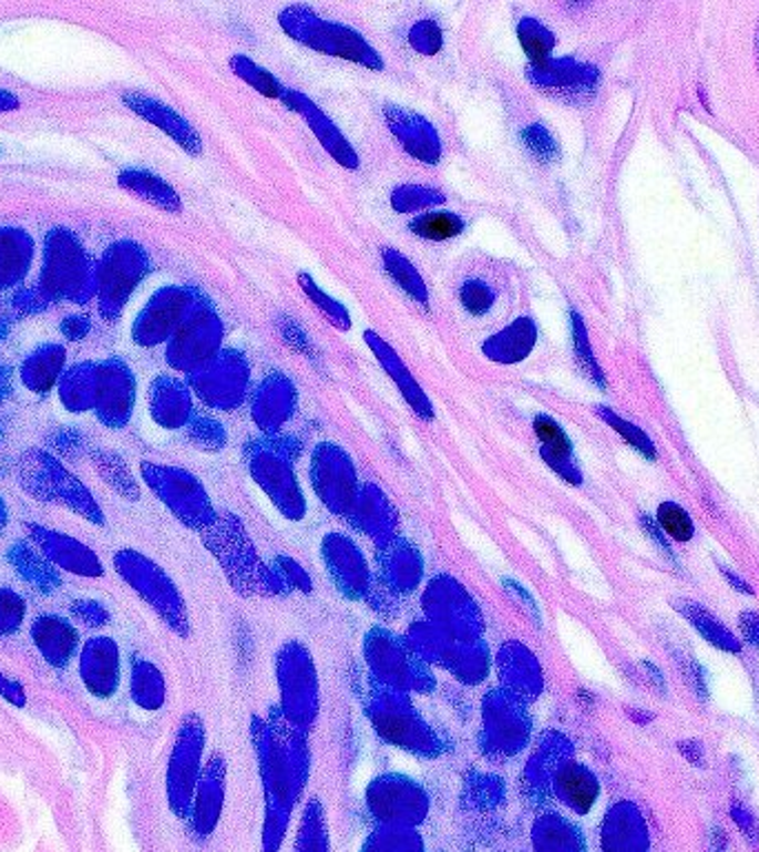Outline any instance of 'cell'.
<instances>
[{"instance_id": "1", "label": "cell", "mask_w": 759, "mask_h": 852, "mask_svg": "<svg viewBox=\"0 0 759 852\" xmlns=\"http://www.w3.org/2000/svg\"><path fill=\"white\" fill-rule=\"evenodd\" d=\"M39 287L54 302L85 307L96 298V260L70 227L45 234Z\"/></svg>"}, {"instance_id": "2", "label": "cell", "mask_w": 759, "mask_h": 852, "mask_svg": "<svg viewBox=\"0 0 759 852\" xmlns=\"http://www.w3.org/2000/svg\"><path fill=\"white\" fill-rule=\"evenodd\" d=\"M278 23L289 39L311 52L342 59L373 72L384 68L378 50L360 32L345 23L320 17L309 6H287L278 14Z\"/></svg>"}, {"instance_id": "3", "label": "cell", "mask_w": 759, "mask_h": 852, "mask_svg": "<svg viewBox=\"0 0 759 852\" xmlns=\"http://www.w3.org/2000/svg\"><path fill=\"white\" fill-rule=\"evenodd\" d=\"M150 271L152 258L141 243L130 238L112 243L96 263V300L101 318L119 322Z\"/></svg>"}, {"instance_id": "4", "label": "cell", "mask_w": 759, "mask_h": 852, "mask_svg": "<svg viewBox=\"0 0 759 852\" xmlns=\"http://www.w3.org/2000/svg\"><path fill=\"white\" fill-rule=\"evenodd\" d=\"M223 320L214 302H209L201 291H196L185 320L167 342V365L174 371H183L189 376L223 351Z\"/></svg>"}, {"instance_id": "5", "label": "cell", "mask_w": 759, "mask_h": 852, "mask_svg": "<svg viewBox=\"0 0 759 852\" xmlns=\"http://www.w3.org/2000/svg\"><path fill=\"white\" fill-rule=\"evenodd\" d=\"M21 484L39 500L61 502L83 517L103 522L101 509L83 482L72 475L59 460L43 451H28L21 460Z\"/></svg>"}, {"instance_id": "6", "label": "cell", "mask_w": 759, "mask_h": 852, "mask_svg": "<svg viewBox=\"0 0 759 852\" xmlns=\"http://www.w3.org/2000/svg\"><path fill=\"white\" fill-rule=\"evenodd\" d=\"M194 393L216 411L236 409L249 387V362L238 351H220L216 358L189 373Z\"/></svg>"}, {"instance_id": "7", "label": "cell", "mask_w": 759, "mask_h": 852, "mask_svg": "<svg viewBox=\"0 0 759 852\" xmlns=\"http://www.w3.org/2000/svg\"><path fill=\"white\" fill-rule=\"evenodd\" d=\"M143 478L152 491L189 526H205L214 520L207 491L196 475L174 466L143 464Z\"/></svg>"}, {"instance_id": "8", "label": "cell", "mask_w": 759, "mask_h": 852, "mask_svg": "<svg viewBox=\"0 0 759 852\" xmlns=\"http://www.w3.org/2000/svg\"><path fill=\"white\" fill-rule=\"evenodd\" d=\"M196 289L170 285L158 289L150 302L141 309L132 325V340L143 349H154L158 345H167L181 322L185 320Z\"/></svg>"}, {"instance_id": "9", "label": "cell", "mask_w": 759, "mask_h": 852, "mask_svg": "<svg viewBox=\"0 0 759 852\" xmlns=\"http://www.w3.org/2000/svg\"><path fill=\"white\" fill-rule=\"evenodd\" d=\"M136 404V376L127 360L112 356L96 362V404L94 411L110 429H123Z\"/></svg>"}, {"instance_id": "10", "label": "cell", "mask_w": 759, "mask_h": 852, "mask_svg": "<svg viewBox=\"0 0 759 852\" xmlns=\"http://www.w3.org/2000/svg\"><path fill=\"white\" fill-rule=\"evenodd\" d=\"M249 469L254 480L265 489V493L276 502V506L289 520H300L305 513V497L296 480L291 460L274 446H254L249 458Z\"/></svg>"}, {"instance_id": "11", "label": "cell", "mask_w": 759, "mask_h": 852, "mask_svg": "<svg viewBox=\"0 0 759 852\" xmlns=\"http://www.w3.org/2000/svg\"><path fill=\"white\" fill-rule=\"evenodd\" d=\"M311 482L320 500L336 513H347L358 497V478L351 458L336 444H320L314 451Z\"/></svg>"}, {"instance_id": "12", "label": "cell", "mask_w": 759, "mask_h": 852, "mask_svg": "<svg viewBox=\"0 0 759 852\" xmlns=\"http://www.w3.org/2000/svg\"><path fill=\"white\" fill-rule=\"evenodd\" d=\"M384 121L400 147L424 165H438L442 158V141L438 130L420 114L398 105L384 107Z\"/></svg>"}, {"instance_id": "13", "label": "cell", "mask_w": 759, "mask_h": 852, "mask_svg": "<svg viewBox=\"0 0 759 852\" xmlns=\"http://www.w3.org/2000/svg\"><path fill=\"white\" fill-rule=\"evenodd\" d=\"M283 103L296 112L298 116L305 119V123L309 125V130L314 132V136L320 141V145L327 150V154L338 163L342 165L345 170H358L360 165V158L356 154V150L351 147L349 138L340 132V127L309 99L305 96L302 92L298 90H287Z\"/></svg>"}, {"instance_id": "14", "label": "cell", "mask_w": 759, "mask_h": 852, "mask_svg": "<svg viewBox=\"0 0 759 852\" xmlns=\"http://www.w3.org/2000/svg\"><path fill=\"white\" fill-rule=\"evenodd\" d=\"M526 79L535 88L562 99H577L597 88V70L575 59H551L542 65H529Z\"/></svg>"}, {"instance_id": "15", "label": "cell", "mask_w": 759, "mask_h": 852, "mask_svg": "<svg viewBox=\"0 0 759 852\" xmlns=\"http://www.w3.org/2000/svg\"><path fill=\"white\" fill-rule=\"evenodd\" d=\"M123 103L130 112H134L136 116H141L143 121H147L150 125L158 127L163 134H167L178 147H183L187 154L192 156H198L203 152V138L201 134L194 130V125L183 119L174 107L165 105L163 101L158 99H152L147 94H141V92H127L123 96Z\"/></svg>"}, {"instance_id": "16", "label": "cell", "mask_w": 759, "mask_h": 852, "mask_svg": "<svg viewBox=\"0 0 759 852\" xmlns=\"http://www.w3.org/2000/svg\"><path fill=\"white\" fill-rule=\"evenodd\" d=\"M296 387L285 373H269L256 389L252 415L265 433H276L296 411Z\"/></svg>"}, {"instance_id": "17", "label": "cell", "mask_w": 759, "mask_h": 852, "mask_svg": "<svg viewBox=\"0 0 759 852\" xmlns=\"http://www.w3.org/2000/svg\"><path fill=\"white\" fill-rule=\"evenodd\" d=\"M365 342L367 347L373 351L376 360L380 362V367L389 373V378L393 380V384L398 387V391L402 393V398L409 402V407L413 409V413L429 422L435 418V411H433V404L429 400V396L422 391V387L416 382V378L411 376L409 367L402 362V358L396 353V349L382 340L376 331L367 329L365 331Z\"/></svg>"}, {"instance_id": "18", "label": "cell", "mask_w": 759, "mask_h": 852, "mask_svg": "<svg viewBox=\"0 0 759 852\" xmlns=\"http://www.w3.org/2000/svg\"><path fill=\"white\" fill-rule=\"evenodd\" d=\"M203 743H205V728L198 721V717L192 715L183 723V728H181V735H178V741H176V750H174V757H172L170 790H172L174 803L176 801H187V797H189V792L194 788L198 763H201Z\"/></svg>"}, {"instance_id": "19", "label": "cell", "mask_w": 759, "mask_h": 852, "mask_svg": "<svg viewBox=\"0 0 759 852\" xmlns=\"http://www.w3.org/2000/svg\"><path fill=\"white\" fill-rule=\"evenodd\" d=\"M37 258V240L23 227H0V291L21 289Z\"/></svg>"}, {"instance_id": "20", "label": "cell", "mask_w": 759, "mask_h": 852, "mask_svg": "<svg viewBox=\"0 0 759 852\" xmlns=\"http://www.w3.org/2000/svg\"><path fill=\"white\" fill-rule=\"evenodd\" d=\"M150 411L163 429H183L194 418L189 387L174 376H158L150 387Z\"/></svg>"}, {"instance_id": "21", "label": "cell", "mask_w": 759, "mask_h": 852, "mask_svg": "<svg viewBox=\"0 0 759 852\" xmlns=\"http://www.w3.org/2000/svg\"><path fill=\"white\" fill-rule=\"evenodd\" d=\"M68 369V349L61 342H43L32 349L19 367V378L28 391L45 396L59 387Z\"/></svg>"}, {"instance_id": "22", "label": "cell", "mask_w": 759, "mask_h": 852, "mask_svg": "<svg viewBox=\"0 0 759 852\" xmlns=\"http://www.w3.org/2000/svg\"><path fill=\"white\" fill-rule=\"evenodd\" d=\"M533 431L540 440L542 460L568 484H582V473L573 460V444L564 429L551 415H535Z\"/></svg>"}, {"instance_id": "23", "label": "cell", "mask_w": 759, "mask_h": 852, "mask_svg": "<svg viewBox=\"0 0 759 852\" xmlns=\"http://www.w3.org/2000/svg\"><path fill=\"white\" fill-rule=\"evenodd\" d=\"M537 342V325L533 318H517L502 331L486 338L482 353L498 365H515L529 358Z\"/></svg>"}, {"instance_id": "24", "label": "cell", "mask_w": 759, "mask_h": 852, "mask_svg": "<svg viewBox=\"0 0 759 852\" xmlns=\"http://www.w3.org/2000/svg\"><path fill=\"white\" fill-rule=\"evenodd\" d=\"M119 187L167 214H178L183 209L178 192L154 172L136 167L123 170L119 174Z\"/></svg>"}, {"instance_id": "25", "label": "cell", "mask_w": 759, "mask_h": 852, "mask_svg": "<svg viewBox=\"0 0 759 852\" xmlns=\"http://www.w3.org/2000/svg\"><path fill=\"white\" fill-rule=\"evenodd\" d=\"M59 398L72 413L94 411L96 404V362H76L59 380Z\"/></svg>"}, {"instance_id": "26", "label": "cell", "mask_w": 759, "mask_h": 852, "mask_svg": "<svg viewBox=\"0 0 759 852\" xmlns=\"http://www.w3.org/2000/svg\"><path fill=\"white\" fill-rule=\"evenodd\" d=\"M673 608L679 615H684L697 628V633L706 641H710L715 648L726 650V653H739L741 650V641L701 604H697L693 599H673Z\"/></svg>"}, {"instance_id": "27", "label": "cell", "mask_w": 759, "mask_h": 852, "mask_svg": "<svg viewBox=\"0 0 759 852\" xmlns=\"http://www.w3.org/2000/svg\"><path fill=\"white\" fill-rule=\"evenodd\" d=\"M48 661L65 666L76 646V630L61 617H41L32 630Z\"/></svg>"}, {"instance_id": "28", "label": "cell", "mask_w": 759, "mask_h": 852, "mask_svg": "<svg viewBox=\"0 0 759 852\" xmlns=\"http://www.w3.org/2000/svg\"><path fill=\"white\" fill-rule=\"evenodd\" d=\"M555 783H557V790L562 794V799L577 812H586L595 799H597V792H599V786H597V779L595 774H591L584 766L579 763H566L557 777H555Z\"/></svg>"}, {"instance_id": "29", "label": "cell", "mask_w": 759, "mask_h": 852, "mask_svg": "<svg viewBox=\"0 0 759 852\" xmlns=\"http://www.w3.org/2000/svg\"><path fill=\"white\" fill-rule=\"evenodd\" d=\"M466 229V220L447 209H431L424 214H418L409 223V232L422 240H433V243H444L451 238L462 236Z\"/></svg>"}, {"instance_id": "30", "label": "cell", "mask_w": 759, "mask_h": 852, "mask_svg": "<svg viewBox=\"0 0 759 852\" xmlns=\"http://www.w3.org/2000/svg\"><path fill=\"white\" fill-rule=\"evenodd\" d=\"M382 263H384V269L387 274L391 276V280L418 305L427 307L429 305V289H427V283L424 278L420 276V271L416 269V265L404 256L400 254L398 249H391L387 247L382 252Z\"/></svg>"}, {"instance_id": "31", "label": "cell", "mask_w": 759, "mask_h": 852, "mask_svg": "<svg viewBox=\"0 0 759 852\" xmlns=\"http://www.w3.org/2000/svg\"><path fill=\"white\" fill-rule=\"evenodd\" d=\"M351 509H356L358 526H365L369 535H380V531L384 533L393 526V513L389 509V502L384 493L373 484H367L362 491H358V497Z\"/></svg>"}, {"instance_id": "32", "label": "cell", "mask_w": 759, "mask_h": 852, "mask_svg": "<svg viewBox=\"0 0 759 852\" xmlns=\"http://www.w3.org/2000/svg\"><path fill=\"white\" fill-rule=\"evenodd\" d=\"M517 41H520L526 59L531 61V65H542V63L551 61L555 45H557L555 34L533 17H524L517 23Z\"/></svg>"}, {"instance_id": "33", "label": "cell", "mask_w": 759, "mask_h": 852, "mask_svg": "<svg viewBox=\"0 0 759 852\" xmlns=\"http://www.w3.org/2000/svg\"><path fill=\"white\" fill-rule=\"evenodd\" d=\"M229 65H232V72L243 79L247 85H252L258 94L267 96V99H276V101H283L285 94H287V88L271 74L267 72L265 68H260L256 61H252L249 57H243V54H236L229 59Z\"/></svg>"}, {"instance_id": "34", "label": "cell", "mask_w": 759, "mask_h": 852, "mask_svg": "<svg viewBox=\"0 0 759 852\" xmlns=\"http://www.w3.org/2000/svg\"><path fill=\"white\" fill-rule=\"evenodd\" d=\"M447 196L433 187L424 185H400L391 192V207L398 214H416V212H431L438 205H442Z\"/></svg>"}, {"instance_id": "35", "label": "cell", "mask_w": 759, "mask_h": 852, "mask_svg": "<svg viewBox=\"0 0 759 852\" xmlns=\"http://www.w3.org/2000/svg\"><path fill=\"white\" fill-rule=\"evenodd\" d=\"M298 285L305 291V296L322 311V316L338 329V331H349L351 329V316L342 302L331 298L327 291H322L316 280L309 274H298Z\"/></svg>"}, {"instance_id": "36", "label": "cell", "mask_w": 759, "mask_h": 852, "mask_svg": "<svg viewBox=\"0 0 759 852\" xmlns=\"http://www.w3.org/2000/svg\"><path fill=\"white\" fill-rule=\"evenodd\" d=\"M460 305L471 318H484L498 302V291L482 278H469L460 285Z\"/></svg>"}, {"instance_id": "37", "label": "cell", "mask_w": 759, "mask_h": 852, "mask_svg": "<svg viewBox=\"0 0 759 852\" xmlns=\"http://www.w3.org/2000/svg\"><path fill=\"white\" fill-rule=\"evenodd\" d=\"M94 464L96 469L101 471V475L116 489L121 491L123 495H130L132 500H136L139 495V489H136V482L132 478V473L127 471L125 466V460H121L119 455L110 453V451H94Z\"/></svg>"}, {"instance_id": "38", "label": "cell", "mask_w": 759, "mask_h": 852, "mask_svg": "<svg viewBox=\"0 0 759 852\" xmlns=\"http://www.w3.org/2000/svg\"><path fill=\"white\" fill-rule=\"evenodd\" d=\"M571 327H573V349H575V358L582 367V371L599 387V389H606V378H604V371L599 369L595 356H593V349H591V340H588V331L582 322V318L573 311L571 314Z\"/></svg>"}, {"instance_id": "39", "label": "cell", "mask_w": 759, "mask_h": 852, "mask_svg": "<svg viewBox=\"0 0 759 852\" xmlns=\"http://www.w3.org/2000/svg\"><path fill=\"white\" fill-rule=\"evenodd\" d=\"M595 413L615 431V433H619L624 440H626V444H630L635 451H639L644 458H648V460H655L657 458V451H655V444L650 442V438L639 429V427H635V424H630L628 420H624V418H619L615 411H611V409H606V407H597L595 409Z\"/></svg>"}, {"instance_id": "40", "label": "cell", "mask_w": 759, "mask_h": 852, "mask_svg": "<svg viewBox=\"0 0 759 852\" xmlns=\"http://www.w3.org/2000/svg\"><path fill=\"white\" fill-rule=\"evenodd\" d=\"M657 522L666 537L675 542H690L695 535V524L690 515L675 502H661L657 509Z\"/></svg>"}, {"instance_id": "41", "label": "cell", "mask_w": 759, "mask_h": 852, "mask_svg": "<svg viewBox=\"0 0 759 852\" xmlns=\"http://www.w3.org/2000/svg\"><path fill=\"white\" fill-rule=\"evenodd\" d=\"M407 41L416 54L435 57L444 45V34L433 19H422L409 30Z\"/></svg>"}, {"instance_id": "42", "label": "cell", "mask_w": 759, "mask_h": 852, "mask_svg": "<svg viewBox=\"0 0 759 852\" xmlns=\"http://www.w3.org/2000/svg\"><path fill=\"white\" fill-rule=\"evenodd\" d=\"M163 677L161 673L150 666V664H143L141 668H136V675H134V695H136V701L147 706V708H156L163 704Z\"/></svg>"}, {"instance_id": "43", "label": "cell", "mask_w": 759, "mask_h": 852, "mask_svg": "<svg viewBox=\"0 0 759 852\" xmlns=\"http://www.w3.org/2000/svg\"><path fill=\"white\" fill-rule=\"evenodd\" d=\"M520 138H522V145L529 150V154L535 156L542 163H553L557 158V154H560V147H557L555 138L540 123H533L526 130H522Z\"/></svg>"}, {"instance_id": "44", "label": "cell", "mask_w": 759, "mask_h": 852, "mask_svg": "<svg viewBox=\"0 0 759 852\" xmlns=\"http://www.w3.org/2000/svg\"><path fill=\"white\" fill-rule=\"evenodd\" d=\"M52 305H54V300H52L39 285H37V287H21V289H17V294L10 298V311H12L17 318H25V316L43 314V311H48Z\"/></svg>"}, {"instance_id": "45", "label": "cell", "mask_w": 759, "mask_h": 852, "mask_svg": "<svg viewBox=\"0 0 759 852\" xmlns=\"http://www.w3.org/2000/svg\"><path fill=\"white\" fill-rule=\"evenodd\" d=\"M192 440L198 442V446H223L225 444V431L223 424L209 420V418H192L187 424Z\"/></svg>"}, {"instance_id": "46", "label": "cell", "mask_w": 759, "mask_h": 852, "mask_svg": "<svg viewBox=\"0 0 759 852\" xmlns=\"http://www.w3.org/2000/svg\"><path fill=\"white\" fill-rule=\"evenodd\" d=\"M25 606L23 599L10 591H0V635L21 626Z\"/></svg>"}, {"instance_id": "47", "label": "cell", "mask_w": 759, "mask_h": 852, "mask_svg": "<svg viewBox=\"0 0 759 852\" xmlns=\"http://www.w3.org/2000/svg\"><path fill=\"white\" fill-rule=\"evenodd\" d=\"M61 333L70 342H81L92 333V320L90 316H68L61 322Z\"/></svg>"}, {"instance_id": "48", "label": "cell", "mask_w": 759, "mask_h": 852, "mask_svg": "<svg viewBox=\"0 0 759 852\" xmlns=\"http://www.w3.org/2000/svg\"><path fill=\"white\" fill-rule=\"evenodd\" d=\"M739 626H741V633L748 637V641H752L759 648V615L757 613H741Z\"/></svg>"}, {"instance_id": "49", "label": "cell", "mask_w": 759, "mask_h": 852, "mask_svg": "<svg viewBox=\"0 0 759 852\" xmlns=\"http://www.w3.org/2000/svg\"><path fill=\"white\" fill-rule=\"evenodd\" d=\"M732 817H735V821L739 823V828L746 832V836H748L750 841H755V836H757L755 821H752V817L746 812V808H739V805L735 803V805H732Z\"/></svg>"}, {"instance_id": "50", "label": "cell", "mask_w": 759, "mask_h": 852, "mask_svg": "<svg viewBox=\"0 0 759 852\" xmlns=\"http://www.w3.org/2000/svg\"><path fill=\"white\" fill-rule=\"evenodd\" d=\"M0 692H3L8 699H12L14 704H19V706H23L25 704V697H23V688L21 686H17V684H12V681H8L6 677H0Z\"/></svg>"}, {"instance_id": "51", "label": "cell", "mask_w": 759, "mask_h": 852, "mask_svg": "<svg viewBox=\"0 0 759 852\" xmlns=\"http://www.w3.org/2000/svg\"><path fill=\"white\" fill-rule=\"evenodd\" d=\"M21 107V99L17 94H12L10 90H3L0 88V114L6 112H17Z\"/></svg>"}, {"instance_id": "52", "label": "cell", "mask_w": 759, "mask_h": 852, "mask_svg": "<svg viewBox=\"0 0 759 852\" xmlns=\"http://www.w3.org/2000/svg\"><path fill=\"white\" fill-rule=\"evenodd\" d=\"M12 393V369L0 362V402Z\"/></svg>"}, {"instance_id": "53", "label": "cell", "mask_w": 759, "mask_h": 852, "mask_svg": "<svg viewBox=\"0 0 759 852\" xmlns=\"http://www.w3.org/2000/svg\"><path fill=\"white\" fill-rule=\"evenodd\" d=\"M719 573L732 584V588H737V591H741V593H746V595H752V588L748 586V582L741 579V577H737L728 566H719Z\"/></svg>"}, {"instance_id": "54", "label": "cell", "mask_w": 759, "mask_h": 852, "mask_svg": "<svg viewBox=\"0 0 759 852\" xmlns=\"http://www.w3.org/2000/svg\"><path fill=\"white\" fill-rule=\"evenodd\" d=\"M17 320V316L10 311V314H6V311H0V342H3L6 338H8V333H10V329H12V322Z\"/></svg>"}, {"instance_id": "55", "label": "cell", "mask_w": 759, "mask_h": 852, "mask_svg": "<svg viewBox=\"0 0 759 852\" xmlns=\"http://www.w3.org/2000/svg\"><path fill=\"white\" fill-rule=\"evenodd\" d=\"M289 329H294V331H296V325H294V322H285V325H283V336H285V338H289V336H291V331H289ZM300 336H302V333H300ZM289 340H291V338H289ZM289 340H287V342H289ZM294 347H296V349H302V351H307V340H305V336H302V338H294Z\"/></svg>"}, {"instance_id": "56", "label": "cell", "mask_w": 759, "mask_h": 852, "mask_svg": "<svg viewBox=\"0 0 759 852\" xmlns=\"http://www.w3.org/2000/svg\"><path fill=\"white\" fill-rule=\"evenodd\" d=\"M6 520H8V509H6V502H3V497H0V528L6 526Z\"/></svg>"}, {"instance_id": "57", "label": "cell", "mask_w": 759, "mask_h": 852, "mask_svg": "<svg viewBox=\"0 0 759 852\" xmlns=\"http://www.w3.org/2000/svg\"><path fill=\"white\" fill-rule=\"evenodd\" d=\"M755 61H757V70H759V23H757V32H755Z\"/></svg>"}, {"instance_id": "58", "label": "cell", "mask_w": 759, "mask_h": 852, "mask_svg": "<svg viewBox=\"0 0 759 852\" xmlns=\"http://www.w3.org/2000/svg\"><path fill=\"white\" fill-rule=\"evenodd\" d=\"M0 438H3V429H0Z\"/></svg>"}]
</instances>
